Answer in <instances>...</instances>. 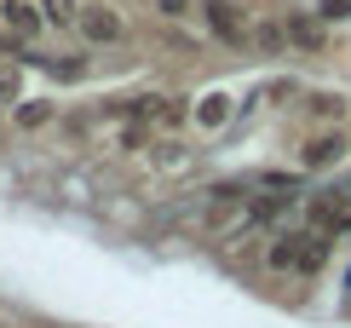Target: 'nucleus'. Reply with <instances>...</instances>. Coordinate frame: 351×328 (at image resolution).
<instances>
[{"instance_id":"obj_1","label":"nucleus","mask_w":351,"mask_h":328,"mask_svg":"<svg viewBox=\"0 0 351 328\" xmlns=\"http://www.w3.org/2000/svg\"><path fill=\"white\" fill-rule=\"evenodd\" d=\"M328 248H334V236L323 225H311V231H276L271 248H265V265L276 277H317L328 265Z\"/></svg>"},{"instance_id":"obj_2","label":"nucleus","mask_w":351,"mask_h":328,"mask_svg":"<svg viewBox=\"0 0 351 328\" xmlns=\"http://www.w3.org/2000/svg\"><path fill=\"white\" fill-rule=\"evenodd\" d=\"M202 23H208V35L219 47L230 52H247V35H254V23H247V12L237 0H202Z\"/></svg>"},{"instance_id":"obj_3","label":"nucleus","mask_w":351,"mask_h":328,"mask_svg":"<svg viewBox=\"0 0 351 328\" xmlns=\"http://www.w3.org/2000/svg\"><path fill=\"white\" fill-rule=\"evenodd\" d=\"M75 35L86 40V47H121V40H127V18L110 6V0H86Z\"/></svg>"},{"instance_id":"obj_4","label":"nucleus","mask_w":351,"mask_h":328,"mask_svg":"<svg viewBox=\"0 0 351 328\" xmlns=\"http://www.w3.org/2000/svg\"><path fill=\"white\" fill-rule=\"evenodd\" d=\"M0 23H6L12 40H18V58L35 52V40L47 35V12H40V0H0Z\"/></svg>"},{"instance_id":"obj_5","label":"nucleus","mask_w":351,"mask_h":328,"mask_svg":"<svg viewBox=\"0 0 351 328\" xmlns=\"http://www.w3.org/2000/svg\"><path fill=\"white\" fill-rule=\"evenodd\" d=\"M23 64L47 69L52 81H86V75H93V58H81V52H64V58H40V52H23Z\"/></svg>"},{"instance_id":"obj_6","label":"nucleus","mask_w":351,"mask_h":328,"mask_svg":"<svg viewBox=\"0 0 351 328\" xmlns=\"http://www.w3.org/2000/svg\"><path fill=\"white\" fill-rule=\"evenodd\" d=\"M230 115H237V98H230V93H202L196 110H190V121H196L202 132H219Z\"/></svg>"},{"instance_id":"obj_7","label":"nucleus","mask_w":351,"mask_h":328,"mask_svg":"<svg viewBox=\"0 0 351 328\" xmlns=\"http://www.w3.org/2000/svg\"><path fill=\"white\" fill-rule=\"evenodd\" d=\"M52 121H58V98H23L18 110H12V127L18 132H40Z\"/></svg>"},{"instance_id":"obj_8","label":"nucleus","mask_w":351,"mask_h":328,"mask_svg":"<svg viewBox=\"0 0 351 328\" xmlns=\"http://www.w3.org/2000/svg\"><path fill=\"white\" fill-rule=\"evenodd\" d=\"M346 161V139L340 132H317L311 144H305V167H340Z\"/></svg>"},{"instance_id":"obj_9","label":"nucleus","mask_w":351,"mask_h":328,"mask_svg":"<svg viewBox=\"0 0 351 328\" xmlns=\"http://www.w3.org/2000/svg\"><path fill=\"white\" fill-rule=\"evenodd\" d=\"M81 6H86V0H40L47 29H75V23H81Z\"/></svg>"},{"instance_id":"obj_10","label":"nucleus","mask_w":351,"mask_h":328,"mask_svg":"<svg viewBox=\"0 0 351 328\" xmlns=\"http://www.w3.org/2000/svg\"><path fill=\"white\" fill-rule=\"evenodd\" d=\"M247 47H259V52H282V47H288V23H254Z\"/></svg>"},{"instance_id":"obj_11","label":"nucleus","mask_w":351,"mask_h":328,"mask_svg":"<svg viewBox=\"0 0 351 328\" xmlns=\"http://www.w3.org/2000/svg\"><path fill=\"white\" fill-rule=\"evenodd\" d=\"M150 12L162 23H184V18H196V12H202V0H150Z\"/></svg>"},{"instance_id":"obj_12","label":"nucleus","mask_w":351,"mask_h":328,"mask_svg":"<svg viewBox=\"0 0 351 328\" xmlns=\"http://www.w3.org/2000/svg\"><path fill=\"white\" fill-rule=\"evenodd\" d=\"M288 40L305 47V52H323V29H317L311 18H288Z\"/></svg>"},{"instance_id":"obj_13","label":"nucleus","mask_w":351,"mask_h":328,"mask_svg":"<svg viewBox=\"0 0 351 328\" xmlns=\"http://www.w3.org/2000/svg\"><path fill=\"white\" fill-rule=\"evenodd\" d=\"M0 104H6V110L23 104V69L18 64H0Z\"/></svg>"},{"instance_id":"obj_14","label":"nucleus","mask_w":351,"mask_h":328,"mask_svg":"<svg viewBox=\"0 0 351 328\" xmlns=\"http://www.w3.org/2000/svg\"><path fill=\"white\" fill-rule=\"evenodd\" d=\"M305 110H311L317 121H340V115H346V98H340V93H311Z\"/></svg>"},{"instance_id":"obj_15","label":"nucleus","mask_w":351,"mask_h":328,"mask_svg":"<svg viewBox=\"0 0 351 328\" xmlns=\"http://www.w3.org/2000/svg\"><path fill=\"white\" fill-rule=\"evenodd\" d=\"M254 185H259V190H288V196H294L300 178H294V173H254Z\"/></svg>"},{"instance_id":"obj_16","label":"nucleus","mask_w":351,"mask_h":328,"mask_svg":"<svg viewBox=\"0 0 351 328\" xmlns=\"http://www.w3.org/2000/svg\"><path fill=\"white\" fill-rule=\"evenodd\" d=\"M317 12H323L328 23H346V18H351V0H323V6H317Z\"/></svg>"},{"instance_id":"obj_17","label":"nucleus","mask_w":351,"mask_h":328,"mask_svg":"<svg viewBox=\"0 0 351 328\" xmlns=\"http://www.w3.org/2000/svg\"><path fill=\"white\" fill-rule=\"evenodd\" d=\"M0 52H12V58H18V40H12V29H6V23H0Z\"/></svg>"}]
</instances>
